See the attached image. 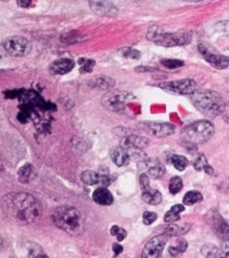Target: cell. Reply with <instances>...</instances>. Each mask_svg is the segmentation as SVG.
<instances>
[{
	"instance_id": "obj_1",
	"label": "cell",
	"mask_w": 229,
	"mask_h": 258,
	"mask_svg": "<svg viewBox=\"0 0 229 258\" xmlns=\"http://www.w3.org/2000/svg\"><path fill=\"white\" fill-rule=\"evenodd\" d=\"M3 209L16 220L29 224L40 219L43 209L38 200L29 193H12L3 199Z\"/></svg>"
},
{
	"instance_id": "obj_2",
	"label": "cell",
	"mask_w": 229,
	"mask_h": 258,
	"mask_svg": "<svg viewBox=\"0 0 229 258\" xmlns=\"http://www.w3.org/2000/svg\"><path fill=\"white\" fill-rule=\"evenodd\" d=\"M54 224L71 235H80L84 229L81 214L74 207L60 206L51 214Z\"/></svg>"
},
{
	"instance_id": "obj_3",
	"label": "cell",
	"mask_w": 229,
	"mask_h": 258,
	"mask_svg": "<svg viewBox=\"0 0 229 258\" xmlns=\"http://www.w3.org/2000/svg\"><path fill=\"white\" fill-rule=\"evenodd\" d=\"M193 105L202 114L209 117H216L222 114L225 109V102L216 92L210 90L194 91L191 95Z\"/></svg>"
},
{
	"instance_id": "obj_4",
	"label": "cell",
	"mask_w": 229,
	"mask_h": 258,
	"mask_svg": "<svg viewBox=\"0 0 229 258\" xmlns=\"http://www.w3.org/2000/svg\"><path fill=\"white\" fill-rule=\"evenodd\" d=\"M214 126L207 120L193 122L184 128L181 137L185 143L201 145L207 142L214 135Z\"/></svg>"
},
{
	"instance_id": "obj_5",
	"label": "cell",
	"mask_w": 229,
	"mask_h": 258,
	"mask_svg": "<svg viewBox=\"0 0 229 258\" xmlns=\"http://www.w3.org/2000/svg\"><path fill=\"white\" fill-rule=\"evenodd\" d=\"M147 38L151 40L158 46L164 47H175V46H185L190 44L191 41V33L188 32H158L149 29L147 33Z\"/></svg>"
},
{
	"instance_id": "obj_6",
	"label": "cell",
	"mask_w": 229,
	"mask_h": 258,
	"mask_svg": "<svg viewBox=\"0 0 229 258\" xmlns=\"http://www.w3.org/2000/svg\"><path fill=\"white\" fill-rule=\"evenodd\" d=\"M2 48L11 56L25 57L31 53L32 45L28 39L16 35L5 39L2 44Z\"/></svg>"
},
{
	"instance_id": "obj_7",
	"label": "cell",
	"mask_w": 229,
	"mask_h": 258,
	"mask_svg": "<svg viewBox=\"0 0 229 258\" xmlns=\"http://www.w3.org/2000/svg\"><path fill=\"white\" fill-rule=\"evenodd\" d=\"M159 87L170 94L183 96L191 95L193 92L196 91V83L193 80L184 79L159 84Z\"/></svg>"
},
{
	"instance_id": "obj_8",
	"label": "cell",
	"mask_w": 229,
	"mask_h": 258,
	"mask_svg": "<svg viewBox=\"0 0 229 258\" xmlns=\"http://www.w3.org/2000/svg\"><path fill=\"white\" fill-rule=\"evenodd\" d=\"M198 49L204 59L215 69H225L228 68V57L217 53L211 46L206 45V43H200Z\"/></svg>"
},
{
	"instance_id": "obj_9",
	"label": "cell",
	"mask_w": 229,
	"mask_h": 258,
	"mask_svg": "<svg viewBox=\"0 0 229 258\" xmlns=\"http://www.w3.org/2000/svg\"><path fill=\"white\" fill-rule=\"evenodd\" d=\"M168 240V236L165 234L157 235L150 239L142 252V258H160L164 250V247Z\"/></svg>"
},
{
	"instance_id": "obj_10",
	"label": "cell",
	"mask_w": 229,
	"mask_h": 258,
	"mask_svg": "<svg viewBox=\"0 0 229 258\" xmlns=\"http://www.w3.org/2000/svg\"><path fill=\"white\" fill-rule=\"evenodd\" d=\"M129 99V94L124 92H109L102 98L103 105L114 112H120L124 109V103Z\"/></svg>"
},
{
	"instance_id": "obj_11",
	"label": "cell",
	"mask_w": 229,
	"mask_h": 258,
	"mask_svg": "<svg viewBox=\"0 0 229 258\" xmlns=\"http://www.w3.org/2000/svg\"><path fill=\"white\" fill-rule=\"evenodd\" d=\"M140 168L144 169L145 171L144 174H146L153 179H160L165 174V171H166L162 162L157 158L145 160L140 165Z\"/></svg>"
},
{
	"instance_id": "obj_12",
	"label": "cell",
	"mask_w": 229,
	"mask_h": 258,
	"mask_svg": "<svg viewBox=\"0 0 229 258\" xmlns=\"http://www.w3.org/2000/svg\"><path fill=\"white\" fill-rule=\"evenodd\" d=\"M210 225L214 233L222 240H228V225L221 217L219 212L211 213L210 215Z\"/></svg>"
},
{
	"instance_id": "obj_13",
	"label": "cell",
	"mask_w": 229,
	"mask_h": 258,
	"mask_svg": "<svg viewBox=\"0 0 229 258\" xmlns=\"http://www.w3.org/2000/svg\"><path fill=\"white\" fill-rule=\"evenodd\" d=\"M145 126L152 136L157 137H167L172 136L176 131V126L170 123L150 122L145 123Z\"/></svg>"
},
{
	"instance_id": "obj_14",
	"label": "cell",
	"mask_w": 229,
	"mask_h": 258,
	"mask_svg": "<svg viewBox=\"0 0 229 258\" xmlns=\"http://www.w3.org/2000/svg\"><path fill=\"white\" fill-rule=\"evenodd\" d=\"M75 66L76 63L73 60L63 58L53 61L49 67V71L54 75H64L71 72L75 68Z\"/></svg>"
},
{
	"instance_id": "obj_15",
	"label": "cell",
	"mask_w": 229,
	"mask_h": 258,
	"mask_svg": "<svg viewBox=\"0 0 229 258\" xmlns=\"http://www.w3.org/2000/svg\"><path fill=\"white\" fill-rule=\"evenodd\" d=\"M92 12L98 16H115L117 14V8L114 4L104 1H92L89 3Z\"/></svg>"
},
{
	"instance_id": "obj_16",
	"label": "cell",
	"mask_w": 229,
	"mask_h": 258,
	"mask_svg": "<svg viewBox=\"0 0 229 258\" xmlns=\"http://www.w3.org/2000/svg\"><path fill=\"white\" fill-rule=\"evenodd\" d=\"M122 144V148L125 150H129V149L141 150V149H145L148 146L149 140L145 137L130 136V137L124 138Z\"/></svg>"
},
{
	"instance_id": "obj_17",
	"label": "cell",
	"mask_w": 229,
	"mask_h": 258,
	"mask_svg": "<svg viewBox=\"0 0 229 258\" xmlns=\"http://www.w3.org/2000/svg\"><path fill=\"white\" fill-rule=\"evenodd\" d=\"M92 200L94 203L98 204L102 206H109L113 204V195L110 193L109 190L105 187H100L92 193Z\"/></svg>"
},
{
	"instance_id": "obj_18",
	"label": "cell",
	"mask_w": 229,
	"mask_h": 258,
	"mask_svg": "<svg viewBox=\"0 0 229 258\" xmlns=\"http://www.w3.org/2000/svg\"><path fill=\"white\" fill-rule=\"evenodd\" d=\"M110 157L117 167H125L130 164V154L122 147L113 149L110 153Z\"/></svg>"
},
{
	"instance_id": "obj_19",
	"label": "cell",
	"mask_w": 229,
	"mask_h": 258,
	"mask_svg": "<svg viewBox=\"0 0 229 258\" xmlns=\"http://www.w3.org/2000/svg\"><path fill=\"white\" fill-rule=\"evenodd\" d=\"M143 201L150 205H160L162 201V195L159 190L153 189L151 187L143 190L142 193Z\"/></svg>"
},
{
	"instance_id": "obj_20",
	"label": "cell",
	"mask_w": 229,
	"mask_h": 258,
	"mask_svg": "<svg viewBox=\"0 0 229 258\" xmlns=\"http://www.w3.org/2000/svg\"><path fill=\"white\" fill-rule=\"evenodd\" d=\"M114 85V80L107 76L96 77L90 82V86L98 90H107Z\"/></svg>"
},
{
	"instance_id": "obj_21",
	"label": "cell",
	"mask_w": 229,
	"mask_h": 258,
	"mask_svg": "<svg viewBox=\"0 0 229 258\" xmlns=\"http://www.w3.org/2000/svg\"><path fill=\"white\" fill-rule=\"evenodd\" d=\"M202 254L205 258H228V252L221 251L212 244H206L202 247Z\"/></svg>"
},
{
	"instance_id": "obj_22",
	"label": "cell",
	"mask_w": 229,
	"mask_h": 258,
	"mask_svg": "<svg viewBox=\"0 0 229 258\" xmlns=\"http://www.w3.org/2000/svg\"><path fill=\"white\" fill-rule=\"evenodd\" d=\"M35 178V169L31 164H26L18 170V179L23 183H28Z\"/></svg>"
},
{
	"instance_id": "obj_23",
	"label": "cell",
	"mask_w": 229,
	"mask_h": 258,
	"mask_svg": "<svg viewBox=\"0 0 229 258\" xmlns=\"http://www.w3.org/2000/svg\"><path fill=\"white\" fill-rule=\"evenodd\" d=\"M185 210L182 205H174L164 216V221L167 223H173L180 220V214Z\"/></svg>"
},
{
	"instance_id": "obj_24",
	"label": "cell",
	"mask_w": 229,
	"mask_h": 258,
	"mask_svg": "<svg viewBox=\"0 0 229 258\" xmlns=\"http://www.w3.org/2000/svg\"><path fill=\"white\" fill-rule=\"evenodd\" d=\"M168 162L170 164H172L178 171H183L189 165L188 159L183 155H178V154L170 155L168 157Z\"/></svg>"
},
{
	"instance_id": "obj_25",
	"label": "cell",
	"mask_w": 229,
	"mask_h": 258,
	"mask_svg": "<svg viewBox=\"0 0 229 258\" xmlns=\"http://www.w3.org/2000/svg\"><path fill=\"white\" fill-rule=\"evenodd\" d=\"M193 167L198 171H204V172H206L208 175L213 174V168L211 167V166L208 165L206 156L203 155V154L199 155L197 159L194 161Z\"/></svg>"
},
{
	"instance_id": "obj_26",
	"label": "cell",
	"mask_w": 229,
	"mask_h": 258,
	"mask_svg": "<svg viewBox=\"0 0 229 258\" xmlns=\"http://www.w3.org/2000/svg\"><path fill=\"white\" fill-rule=\"evenodd\" d=\"M202 201H203V195L195 190L187 192L183 198L184 205H189V206L198 204Z\"/></svg>"
},
{
	"instance_id": "obj_27",
	"label": "cell",
	"mask_w": 229,
	"mask_h": 258,
	"mask_svg": "<svg viewBox=\"0 0 229 258\" xmlns=\"http://www.w3.org/2000/svg\"><path fill=\"white\" fill-rule=\"evenodd\" d=\"M81 181L85 184L88 185H94L100 182V176L93 170H85L81 173Z\"/></svg>"
},
{
	"instance_id": "obj_28",
	"label": "cell",
	"mask_w": 229,
	"mask_h": 258,
	"mask_svg": "<svg viewBox=\"0 0 229 258\" xmlns=\"http://www.w3.org/2000/svg\"><path fill=\"white\" fill-rule=\"evenodd\" d=\"M187 248H188L187 241L184 238H179L178 240H176V245L171 246L169 248V252L173 256H177L187 250Z\"/></svg>"
},
{
	"instance_id": "obj_29",
	"label": "cell",
	"mask_w": 229,
	"mask_h": 258,
	"mask_svg": "<svg viewBox=\"0 0 229 258\" xmlns=\"http://www.w3.org/2000/svg\"><path fill=\"white\" fill-rule=\"evenodd\" d=\"M183 188V181L180 177L175 176L173 178H171L170 182H169V190L171 194H177L179 193Z\"/></svg>"
},
{
	"instance_id": "obj_30",
	"label": "cell",
	"mask_w": 229,
	"mask_h": 258,
	"mask_svg": "<svg viewBox=\"0 0 229 258\" xmlns=\"http://www.w3.org/2000/svg\"><path fill=\"white\" fill-rule=\"evenodd\" d=\"M29 258H49L46 254L45 250L37 244L32 245L29 251Z\"/></svg>"
},
{
	"instance_id": "obj_31",
	"label": "cell",
	"mask_w": 229,
	"mask_h": 258,
	"mask_svg": "<svg viewBox=\"0 0 229 258\" xmlns=\"http://www.w3.org/2000/svg\"><path fill=\"white\" fill-rule=\"evenodd\" d=\"M79 63H82V67L79 69L80 73H90L92 72V69L95 66V61L92 60V59H82L81 61H79Z\"/></svg>"
},
{
	"instance_id": "obj_32",
	"label": "cell",
	"mask_w": 229,
	"mask_h": 258,
	"mask_svg": "<svg viewBox=\"0 0 229 258\" xmlns=\"http://www.w3.org/2000/svg\"><path fill=\"white\" fill-rule=\"evenodd\" d=\"M161 63L168 69H176L184 66V61L176 59H165L161 60Z\"/></svg>"
},
{
	"instance_id": "obj_33",
	"label": "cell",
	"mask_w": 229,
	"mask_h": 258,
	"mask_svg": "<svg viewBox=\"0 0 229 258\" xmlns=\"http://www.w3.org/2000/svg\"><path fill=\"white\" fill-rule=\"evenodd\" d=\"M110 234H111V235L116 236L118 241H123L127 237L128 232L124 228L119 227L117 225H113L112 227L110 228Z\"/></svg>"
},
{
	"instance_id": "obj_34",
	"label": "cell",
	"mask_w": 229,
	"mask_h": 258,
	"mask_svg": "<svg viewBox=\"0 0 229 258\" xmlns=\"http://www.w3.org/2000/svg\"><path fill=\"white\" fill-rule=\"evenodd\" d=\"M121 54H122L124 57L126 58H130V59H134V60H138L141 58L142 54L140 51H138L134 48H131V47H126V48H123L121 50Z\"/></svg>"
},
{
	"instance_id": "obj_35",
	"label": "cell",
	"mask_w": 229,
	"mask_h": 258,
	"mask_svg": "<svg viewBox=\"0 0 229 258\" xmlns=\"http://www.w3.org/2000/svg\"><path fill=\"white\" fill-rule=\"evenodd\" d=\"M158 219V215L155 212L145 211L144 213V223L145 225H151Z\"/></svg>"
},
{
	"instance_id": "obj_36",
	"label": "cell",
	"mask_w": 229,
	"mask_h": 258,
	"mask_svg": "<svg viewBox=\"0 0 229 258\" xmlns=\"http://www.w3.org/2000/svg\"><path fill=\"white\" fill-rule=\"evenodd\" d=\"M140 182H141V187H142L143 190L147 189V188L151 187L150 183H149V177L146 174L143 173V174L141 175Z\"/></svg>"
},
{
	"instance_id": "obj_37",
	"label": "cell",
	"mask_w": 229,
	"mask_h": 258,
	"mask_svg": "<svg viewBox=\"0 0 229 258\" xmlns=\"http://www.w3.org/2000/svg\"><path fill=\"white\" fill-rule=\"evenodd\" d=\"M18 6L22 7V8H30L32 5V1L31 0H19L17 1Z\"/></svg>"
},
{
	"instance_id": "obj_38",
	"label": "cell",
	"mask_w": 229,
	"mask_h": 258,
	"mask_svg": "<svg viewBox=\"0 0 229 258\" xmlns=\"http://www.w3.org/2000/svg\"><path fill=\"white\" fill-rule=\"evenodd\" d=\"M112 250L114 251L115 256L119 255L120 253H122L124 248H123L122 245L118 244V243H114L113 246H112Z\"/></svg>"
},
{
	"instance_id": "obj_39",
	"label": "cell",
	"mask_w": 229,
	"mask_h": 258,
	"mask_svg": "<svg viewBox=\"0 0 229 258\" xmlns=\"http://www.w3.org/2000/svg\"><path fill=\"white\" fill-rule=\"evenodd\" d=\"M5 51L3 50V48H1L0 47V62L3 61V59H4V56H5Z\"/></svg>"
},
{
	"instance_id": "obj_40",
	"label": "cell",
	"mask_w": 229,
	"mask_h": 258,
	"mask_svg": "<svg viewBox=\"0 0 229 258\" xmlns=\"http://www.w3.org/2000/svg\"><path fill=\"white\" fill-rule=\"evenodd\" d=\"M2 245V239H1V237H0V246Z\"/></svg>"
},
{
	"instance_id": "obj_41",
	"label": "cell",
	"mask_w": 229,
	"mask_h": 258,
	"mask_svg": "<svg viewBox=\"0 0 229 258\" xmlns=\"http://www.w3.org/2000/svg\"><path fill=\"white\" fill-rule=\"evenodd\" d=\"M10 258H17V257H16V256H12V257H10Z\"/></svg>"
}]
</instances>
